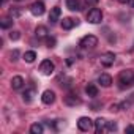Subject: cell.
I'll return each mask as SVG.
<instances>
[{"instance_id": "6da1fadb", "label": "cell", "mask_w": 134, "mask_h": 134, "mask_svg": "<svg viewBox=\"0 0 134 134\" xmlns=\"http://www.w3.org/2000/svg\"><path fill=\"white\" fill-rule=\"evenodd\" d=\"M134 85V71L132 70H125L118 74V87L121 90L129 88Z\"/></svg>"}, {"instance_id": "7a4b0ae2", "label": "cell", "mask_w": 134, "mask_h": 134, "mask_svg": "<svg viewBox=\"0 0 134 134\" xmlns=\"http://www.w3.org/2000/svg\"><path fill=\"white\" fill-rule=\"evenodd\" d=\"M79 46L84 49H93L95 46H98V38L95 35H87L79 41Z\"/></svg>"}, {"instance_id": "3957f363", "label": "cell", "mask_w": 134, "mask_h": 134, "mask_svg": "<svg viewBox=\"0 0 134 134\" xmlns=\"http://www.w3.org/2000/svg\"><path fill=\"white\" fill-rule=\"evenodd\" d=\"M87 21L90 24H99L103 21V11L98 10V8H92L87 14Z\"/></svg>"}, {"instance_id": "277c9868", "label": "cell", "mask_w": 134, "mask_h": 134, "mask_svg": "<svg viewBox=\"0 0 134 134\" xmlns=\"http://www.w3.org/2000/svg\"><path fill=\"white\" fill-rule=\"evenodd\" d=\"M54 70H55V66H54V63L51 62V60H43L41 62V65H40V71L44 74V76H51L52 73H54Z\"/></svg>"}, {"instance_id": "5b68a950", "label": "cell", "mask_w": 134, "mask_h": 134, "mask_svg": "<svg viewBox=\"0 0 134 134\" xmlns=\"http://www.w3.org/2000/svg\"><path fill=\"white\" fill-rule=\"evenodd\" d=\"M44 11H46V7H44V3H43V2H33V3H32V7H30V13H32L33 16H36V18L43 16V14H44Z\"/></svg>"}, {"instance_id": "8992f818", "label": "cell", "mask_w": 134, "mask_h": 134, "mask_svg": "<svg viewBox=\"0 0 134 134\" xmlns=\"http://www.w3.org/2000/svg\"><path fill=\"white\" fill-rule=\"evenodd\" d=\"M93 125H95V123H93V121H92L88 117H81V118L77 120V128H79L81 131H84V132L90 131Z\"/></svg>"}, {"instance_id": "52a82bcc", "label": "cell", "mask_w": 134, "mask_h": 134, "mask_svg": "<svg viewBox=\"0 0 134 134\" xmlns=\"http://www.w3.org/2000/svg\"><path fill=\"white\" fill-rule=\"evenodd\" d=\"M99 60H101V65H103V66L109 68V66H112L114 62H115V54H114V52H106V54L101 55Z\"/></svg>"}, {"instance_id": "ba28073f", "label": "cell", "mask_w": 134, "mask_h": 134, "mask_svg": "<svg viewBox=\"0 0 134 134\" xmlns=\"http://www.w3.org/2000/svg\"><path fill=\"white\" fill-rule=\"evenodd\" d=\"M82 101H81V98L77 96V95H74V93H68L65 96V104L66 106H71V107H76V106H79Z\"/></svg>"}, {"instance_id": "9c48e42d", "label": "cell", "mask_w": 134, "mask_h": 134, "mask_svg": "<svg viewBox=\"0 0 134 134\" xmlns=\"http://www.w3.org/2000/svg\"><path fill=\"white\" fill-rule=\"evenodd\" d=\"M41 101H43L44 104H52V103L55 101V93H54L52 90H44L43 95H41Z\"/></svg>"}, {"instance_id": "30bf717a", "label": "cell", "mask_w": 134, "mask_h": 134, "mask_svg": "<svg viewBox=\"0 0 134 134\" xmlns=\"http://www.w3.org/2000/svg\"><path fill=\"white\" fill-rule=\"evenodd\" d=\"M60 16H62V10H60L58 7H54V8L51 10V13H49V22H51V24H55V22L60 19Z\"/></svg>"}, {"instance_id": "8fae6325", "label": "cell", "mask_w": 134, "mask_h": 134, "mask_svg": "<svg viewBox=\"0 0 134 134\" xmlns=\"http://www.w3.org/2000/svg\"><path fill=\"white\" fill-rule=\"evenodd\" d=\"M24 77L22 76H14L13 79H11V88L13 90H19V88H22L24 87Z\"/></svg>"}, {"instance_id": "7c38bea8", "label": "cell", "mask_w": 134, "mask_h": 134, "mask_svg": "<svg viewBox=\"0 0 134 134\" xmlns=\"http://www.w3.org/2000/svg\"><path fill=\"white\" fill-rule=\"evenodd\" d=\"M98 82H99L103 87H110V85H112V77H110V74L103 73V74L98 77Z\"/></svg>"}, {"instance_id": "4fadbf2b", "label": "cell", "mask_w": 134, "mask_h": 134, "mask_svg": "<svg viewBox=\"0 0 134 134\" xmlns=\"http://www.w3.org/2000/svg\"><path fill=\"white\" fill-rule=\"evenodd\" d=\"M93 123H95V129H96V132L104 131V129H106V126H107V121H106L104 118H101V117H99V118H96Z\"/></svg>"}, {"instance_id": "5bb4252c", "label": "cell", "mask_w": 134, "mask_h": 134, "mask_svg": "<svg viewBox=\"0 0 134 134\" xmlns=\"http://www.w3.org/2000/svg\"><path fill=\"white\" fill-rule=\"evenodd\" d=\"M66 7L71 11H79L81 10V0H66Z\"/></svg>"}, {"instance_id": "9a60e30c", "label": "cell", "mask_w": 134, "mask_h": 134, "mask_svg": "<svg viewBox=\"0 0 134 134\" xmlns=\"http://www.w3.org/2000/svg\"><path fill=\"white\" fill-rule=\"evenodd\" d=\"M85 93H87L90 98H96V96H98V87H96L95 84H88V85L85 87Z\"/></svg>"}, {"instance_id": "2e32d148", "label": "cell", "mask_w": 134, "mask_h": 134, "mask_svg": "<svg viewBox=\"0 0 134 134\" xmlns=\"http://www.w3.org/2000/svg\"><path fill=\"white\" fill-rule=\"evenodd\" d=\"M76 24H77V22H76L74 19H71V18H65V19L62 21V27H63L65 30H71Z\"/></svg>"}, {"instance_id": "e0dca14e", "label": "cell", "mask_w": 134, "mask_h": 134, "mask_svg": "<svg viewBox=\"0 0 134 134\" xmlns=\"http://www.w3.org/2000/svg\"><path fill=\"white\" fill-rule=\"evenodd\" d=\"M33 96H35V88H29V90L24 92L22 99H24L25 103H32V101H33Z\"/></svg>"}, {"instance_id": "ac0fdd59", "label": "cell", "mask_w": 134, "mask_h": 134, "mask_svg": "<svg viewBox=\"0 0 134 134\" xmlns=\"http://www.w3.org/2000/svg\"><path fill=\"white\" fill-rule=\"evenodd\" d=\"M35 35H36L38 38H46V36H47V29H46L44 25H38L36 30H35Z\"/></svg>"}, {"instance_id": "d6986e66", "label": "cell", "mask_w": 134, "mask_h": 134, "mask_svg": "<svg viewBox=\"0 0 134 134\" xmlns=\"http://www.w3.org/2000/svg\"><path fill=\"white\" fill-rule=\"evenodd\" d=\"M35 58H36V52H35V51H27V52L24 54V60H25L27 63L35 62Z\"/></svg>"}, {"instance_id": "ffe728a7", "label": "cell", "mask_w": 134, "mask_h": 134, "mask_svg": "<svg viewBox=\"0 0 134 134\" xmlns=\"http://www.w3.org/2000/svg\"><path fill=\"white\" fill-rule=\"evenodd\" d=\"M30 132H32V134H41V132H43V125L33 123V125L30 126Z\"/></svg>"}, {"instance_id": "44dd1931", "label": "cell", "mask_w": 134, "mask_h": 134, "mask_svg": "<svg viewBox=\"0 0 134 134\" xmlns=\"http://www.w3.org/2000/svg\"><path fill=\"white\" fill-rule=\"evenodd\" d=\"M0 25H2V29H10L13 25V21L11 19H3L2 22H0Z\"/></svg>"}, {"instance_id": "7402d4cb", "label": "cell", "mask_w": 134, "mask_h": 134, "mask_svg": "<svg viewBox=\"0 0 134 134\" xmlns=\"http://www.w3.org/2000/svg\"><path fill=\"white\" fill-rule=\"evenodd\" d=\"M46 44H47V47H54L55 46V38L54 36H46Z\"/></svg>"}, {"instance_id": "603a6c76", "label": "cell", "mask_w": 134, "mask_h": 134, "mask_svg": "<svg viewBox=\"0 0 134 134\" xmlns=\"http://www.w3.org/2000/svg\"><path fill=\"white\" fill-rule=\"evenodd\" d=\"M131 104H132V101H131V99H128V101H123V103L120 104V109H123V110H128V109L131 107Z\"/></svg>"}, {"instance_id": "cb8c5ba5", "label": "cell", "mask_w": 134, "mask_h": 134, "mask_svg": "<svg viewBox=\"0 0 134 134\" xmlns=\"http://www.w3.org/2000/svg\"><path fill=\"white\" fill-rule=\"evenodd\" d=\"M10 38H11L13 41H18V40L21 38V32H18V30H14V32H11V33H10Z\"/></svg>"}, {"instance_id": "d4e9b609", "label": "cell", "mask_w": 134, "mask_h": 134, "mask_svg": "<svg viewBox=\"0 0 134 134\" xmlns=\"http://www.w3.org/2000/svg\"><path fill=\"white\" fill-rule=\"evenodd\" d=\"M10 57H11V62H16V60H18V57H19V51H18V49H14V51L11 52V55H10Z\"/></svg>"}, {"instance_id": "484cf974", "label": "cell", "mask_w": 134, "mask_h": 134, "mask_svg": "<svg viewBox=\"0 0 134 134\" xmlns=\"http://www.w3.org/2000/svg\"><path fill=\"white\" fill-rule=\"evenodd\" d=\"M107 129H109V131H117V123L109 121V123H107Z\"/></svg>"}, {"instance_id": "4316f807", "label": "cell", "mask_w": 134, "mask_h": 134, "mask_svg": "<svg viewBox=\"0 0 134 134\" xmlns=\"http://www.w3.org/2000/svg\"><path fill=\"white\" fill-rule=\"evenodd\" d=\"M10 14H11L13 18H19V16H21V10H11Z\"/></svg>"}, {"instance_id": "83f0119b", "label": "cell", "mask_w": 134, "mask_h": 134, "mask_svg": "<svg viewBox=\"0 0 134 134\" xmlns=\"http://www.w3.org/2000/svg\"><path fill=\"white\" fill-rule=\"evenodd\" d=\"M128 134H134V126L132 125H129V126H126V129H125Z\"/></svg>"}, {"instance_id": "f1b7e54d", "label": "cell", "mask_w": 134, "mask_h": 134, "mask_svg": "<svg viewBox=\"0 0 134 134\" xmlns=\"http://www.w3.org/2000/svg\"><path fill=\"white\" fill-rule=\"evenodd\" d=\"M98 2H99V0H85V3H87V5H92V7L96 5Z\"/></svg>"}, {"instance_id": "f546056e", "label": "cell", "mask_w": 134, "mask_h": 134, "mask_svg": "<svg viewBox=\"0 0 134 134\" xmlns=\"http://www.w3.org/2000/svg\"><path fill=\"white\" fill-rule=\"evenodd\" d=\"M118 109H120V104H112V106H110V110H112V112H117Z\"/></svg>"}, {"instance_id": "4dcf8cb0", "label": "cell", "mask_w": 134, "mask_h": 134, "mask_svg": "<svg viewBox=\"0 0 134 134\" xmlns=\"http://www.w3.org/2000/svg\"><path fill=\"white\" fill-rule=\"evenodd\" d=\"M129 5H131V8H134V0H129Z\"/></svg>"}, {"instance_id": "1f68e13d", "label": "cell", "mask_w": 134, "mask_h": 134, "mask_svg": "<svg viewBox=\"0 0 134 134\" xmlns=\"http://www.w3.org/2000/svg\"><path fill=\"white\" fill-rule=\"evenodd\" d=\"M120 3H126V2H129V0H118Z\"/></svg>"}, {"instance_id": "d6a6232c", "label": "cell", "mask_w": 134, "mask_h": 134, "mask_svg": "<svg viewBox=\"0 0 134 134\" xmlns=\"http://www.w3.org/2000/svg\"><path fill=\"white\" fill-rule=\"evenodd\" d=\"M2 2H3V3H5V2H7V0H2Z\"/></svg>"}, {"instance_id": "836d02e7", "label": "cell", "mask_w": 134, "mask_h": 134, "mask_svg": "<svg viewBox=\"0 0 134 134\" xmlns=\"http://www.w3.org/2000/svg\"><path fill=\"white\" fill-rule=\"evenodd\" d=\"M16 2H21V0H16Z\"/></svg>"}]
</instances>
